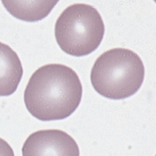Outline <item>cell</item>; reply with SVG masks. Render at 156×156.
Masks as SVG:
<instances>
[{"label":"cell","mask_w":156,"mask_h":156,"mask_svg":"<svg viewBox=\"0 0 156 156\" xmlns=\"http://www.w3.org/2000/svg\"><path fill=\"white\" fill-rule=\"evenodd\" d=\"M77 74L65 65L52 64L39 68L32 74L24 92V102L31 115L40 121L69 117L82 98Z\"/></svg>","instance_id":"6da1fadb"},{"label":"cell","mask_w":156,"mask_h":156,"mask_svg":"<svg viewBox=\"0 0 156 156\" xmlns=\"http://www.w3.org/2000/svg\"><path fill=\"white\" fill-rule=\"evenodd\" d=\"M145 77L140 57L124 48L112 49L98 57L90 73V81L98 94L111 100H124L139 91Z\"/></svg>","instance_id":"7a4b0ae2"},{"label":"cell","mask_w":156,"mask_h":156,"mask_svg":"<svg viewBox=\"0 0 156 156\" xmlns=\"http://www.w3.org/2000/svg\"><path fill=\"white\" fill-rule=\"evenodd\" d=\"M55 34L62 51L75 57L86 56L100 46L105 24L92 6L75 4L65 9L56 20Z\"/></svg>","instance_id":"3957f363"},{"label":"cell","mask_w":156,"mask_h":156,"mask_svg":"<svg viewBox=\"0 0 156 156\" xmlns=\"http://www.w3.org/2000/svg\"><path fill=\"white\" fill-rule=\"evenodd\" d=\"M23 156H80L73 137L61 130H42L30 134L22 148Z\"/></svg>","instance_id":"277c9868"},{"label":"cell","mask_w":156,"mask_h":156,"mask_svg":"<svg viewBox=\"0 0 156 156\" xmlns=\"http://www.w3.org/2000/svg\"><path fill=\"white\" fill-rule=\"evenodd\" d=\"M23 75L21 61L10 46L0 42V96L16 91Z\"/></svg>","instance_id":"5b68a950"},{"label":"cell","mask_w":156,"mask_h":156,"mask_svg":"<svg viewBox=\"0 0 156 156\" xmlns=\"http://www.w3.org/2000/svg\"><path fill=\"white\" fill-rule=\"evenodd\" d=\"M58 1H2L9 13L27 22L42 20L48 15Z\"/></svg>","instance_id":"8992f818"},{"label":"cell","mask_w":156,"mask_h":156,"mask_svg":"<svg viewBox=\"0 0 156 156\" xmlns=\"http://www.w3.org/2000/svg\"><path fill=\"white\" fill-rule=\"evenodd\" d=\"M0 156H14L12 148L5 140L1 138H0Z\"/></svg>","instance_id":"52a82bcc"}]
</instances>
